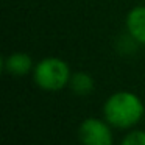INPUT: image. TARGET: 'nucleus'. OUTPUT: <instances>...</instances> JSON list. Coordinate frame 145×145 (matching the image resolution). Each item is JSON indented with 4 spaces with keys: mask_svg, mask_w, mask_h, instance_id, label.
I'll list each match as a JSON object with an SVG mask.
<instances>
[{
    "mask_svg": "<svg viewBox=\"0 0 145 145\" xmlns=\"http://www.w3.org/2000/svg\"><path fill=\"white\" fill-rule=\"evenodd\" d=\"M69 88L70 91L75 95L80 97H86V95H91L95 89V81L92 78L91 73L88 72H75L72 73L69 81Z\"/></svg>",
    "mask_w": 145,
    "mask_h": 145,
    "instance_id": "6",
    "label": "nucleus"
},
{
    "mask_svg": "<svg viewBox=\"0 0 145 145\" xmlns=\"http://www.w3.org/2000/svg\"><path fill=\"white\" fill-rule=\"evenodd\" d=\"M120 145H145V131L144 129L128 131L120 140Z\"/></svg>",
    "mask_w": 145,
    "mask_h": 145,
    "instance_id": "7",
    "label": "nucleus"
},
{
    "mask_svg": "<svg viewBox=\"0 0 145 145\" xmlns=\"http://www.w3.org/2000/svg\"><path fill=\"white\" fill-rule=\"evenodd\" d=\"M33 81L45 92H58L69 88L72 72L70 66L58 56H47L35 64L31 72Z\"/></svg>",
    "mask_w": 145,
    "mask_h": 145,
    "instance_id": "2",
    "label": "nucleus"
},
{
    "mask_svg": "<svg viewBox=\"0 0 145 145\" xmlns=\"http://www.w3.org/2000/svg\"><path fill=\"white\" fill-rule=\"evenodd\" d=\"M125 28L139 45H145V5H137L128 11L125 17Z\"/></svg>",
    "mask_w": 145,
    "mask_h": 145,
    "instance_id": "5",
    "label": "nucleus"
},
{
    "mask_svg": "<svg viewBox=\"0 0 145 145\" xmlns=\"http://www.w3.org/2000/svg\"><path fill=\"white\" fill-rule=\"evenodd\" d=\"M78 139L81 145H112V126L105 119L89 117L80 123Z\"/></svg>",
    "mask_w": 145,
    "mask_h": 145,
    "instance_id": "3",
    "label": "nucleus"
},
{
    "mask_svg": "<svg viewBox=\"0 0 145 145\" xmlns=\"http://www.w3.org/2000/svg\"><path fill=\"white\" fill-rule=\"evenodd\" d=\"M145 116V101L134 92L117 91L103 103V119L116 129H131Z\"/></svg>",
    "mask_w": 145,
    "mask_h": 145,
    "instance_id": "1",
    "label": "nucleus"
},
{
    "mask_svg": "<svg viewBox=\"0 0 145 145\" xmlns=\"http://www.w3.org/2000/svg\"><path fill=\"white\" fill-rule=\"evenodd\" d=\"M2 67L8 75L24 76L33 72L35 63H33L31 56L25 52H14V53H10L8 56L3 58Z\"/></svg>",
    "mask_w": 145,
    "mask_h": 145,
    "instance_id": "4",
    "label": "nucleus"
}]
</instances>
